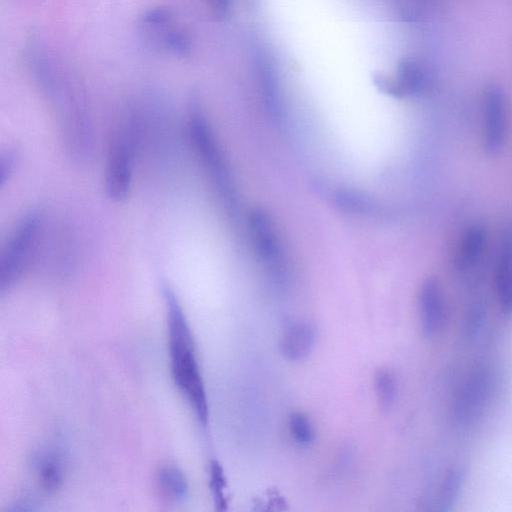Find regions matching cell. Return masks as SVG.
Masks as SVG:
<instances>
[{
  "label": "cell",
  "instance_id": "1",
  "mask_svg": "<svg viewBox=\"0 0 512 512\" xmlns=\"http://www.w3.org/2000/svg\"><path fill=\"white\" fill-rule=\"evenodd\" d=\"M30 58L34 77L57 113L66 149L77 159L85 158L92 128L83 91L38 50Z\"/></svg>",
  "mask_w": 512,
  "mask_h": 512
},
{
  "label": "cell",
  "instance_id": "2",
  "mask_svg": "<svg viewBox=\"0 0 512 512\" xmlns=\"http://www.w3.org/2000/svg\"><path fill=\"white\" fill-rule=\"evenodd\" d=\"M162 292L167 308L168 347L172 378L198 420L205 425L209 414L207 396L191 329L173 289L164 283Z\"/></svg>",
  "mask_w": 512,
  "mask_h": 512
},
{
  "label": "cell",
  "instance_id": "3",
  "mask_svg": "<svg viewBox=\"0 0 512 512\" xmlns=\"http://www.w3.org/2000/svg\"><path fill=\"white\" fill-rule=\"evenodd\" d=\"M140 136V122L134 116L124 119L113 134L104 180L106 194L111 200L122 201L130 192Z\"/></svg>",
  "mask_w": 512,
  "mask_h": 512
},
{
  "label": "cell",
  "instance_id": "4",
  "mask_svg": "<svg viewBox=\"0 0 512 512\" xmlns=\"http://www.w3.org/2000/svg\"><path fill=\"white\" fill-rule=\"evenodd\" d=\"M43 220L36 213L22 218L11 233L0 257V292L5 293L19 280L30 264L42 235Z\"/></svg>",
  "mask_w": 512,
  "mask_h": 512
},
{
  "label": "cell",
  "instance_id": "5",
  "mask_svg": "<svg viewBox=\"0 0 512 512\" xmlns=\"http://www.w3.org/2000/svg\"><path fill=\"white\" fill-rule=\"evenodd\" d=\"M192 146L221 197L229 204L234 192L230 174L215 135L199 109L193 107L188 120Z\"/></svg>",
  "mask_w": 512,
  "mask_h": 512
},
{
  "label": "cell",
  "instance_id": "6",
  "mask_svg": "<svg viewBox=\"0 0 512 512\" xmlns=\"http://www.w3.org/2000/svg\"><path fill=\"white\" fill-rule=\"evenodd\" d=\"M494 390V375L490 369H475L460 386L454 401V416L461 424L479 417Z\"/></svg>",
  "mask_w": 512,
  "mask_h": 512
},
{
  "label": "cell",
  "instance_id": "7",
  "mask_svg": "<svg viewBox=\"0 0 512 512\" xmlns=\"http://www.w3.org/2000/svg\"><path fill=\"white\" fill-rule=\"evenodd\" d=\"M174 24L173 15L164 8L147 11L140 21L142 31L153 46L177 55H187L191 48L188 35Z\"/></svg>",
  "mask_w": 512,
  "mask_h": 512
},
{
  "label": "cell",
  "instance_id": "8",
  "mask_svg": "<svg viewBox=\"0 0 512 512\" xmlns=\"http://www.w3.org/2000/svg\"><path fill=\"white\" fill-rule=\"evenodd\" d=\"M249 224L254 245L261 259L272 270L282 272L285 266L284 252L269 215L261 209L253 210Z\"/></svg>",
  "mask_w": 512,
  "mask_h": 512
},
{
  "label": "cell",
  "instance_id": "9",
  "mask_svg": "<svg viewBox=\"0 0 512 512\" xmlns=\"http://www.w3.org/2000/svg\"><path fill=\"white\" fill-rule=\"evenodd\" d=\"M420 326L426 337L439 334L445 324L446 310L442 289L434 278L426 279L418 296Z\"/></svg>",
  "mask_w": 512,
  "mask_h": 512
},
{
  "label": "cell",
  "instance_id": "10",
  "mask_svg": "<svg viewBox=\"0 0 512 512\" xmlns=\"http://www.w3.org/2000/svg\"><path fill=\"white\" fill-rule=\"evenodd\" d=\"M507 121L501 92L491 88L486 92L483 109V142L489 153H497L506 139Z\"/></svg>",
  "mask_w": 512,
  "mask_h": 512
},
{
  "label": "cell",
  "instance_id": "11",
  "mask_svg": "<svg viewBox=\"0 0 512 512\" xmlns=\"http://www.w3.org/2000/svg\"><path fill=\"white\" fill-rule=\"evenodd\" d=\"M32 467L43 491L54 493L61 488L65 475V462L59 451L45 449L38 452L33 457Z\"/></svg>",
  "mask_w": 512,
  "mask_h": 512
},
{
  "label": "cell",
  "instance_id": "12",
  "mask_svg": "<svg viewBox=\"0 0 512 512\" xmlns=\"http://www.w3.org/2000/svg\"><path fill=\"white\" fill-rule=\"evenodd\" d=\"M314 343V327L307 322H296L284 332L281 351L290 360H301L311 352Z\"/></svg>",
  "mask_w": 512,
  "mask_h": 512
},
{
  "label": "cell",
  "instance_id": "13",
  "mask_svg": "<svg viewBox=\"0 0 512 512\" xmlns=\"http://www.w3.org/2000/svg\"><path fill=\"white\" fill-rule=\"evenodd\" d=\"M486 244V230L480 225L470 226L463 234L455 257L460 270L473 267L479 260Z\"/></svg>",
  "mask_w": 512,
  "mask_h": 512
},
{
  "label": "cell",
  "instance_id": "14",
  "mask_svg": "<svg viewBox=\"0 0 512 512\" xmlns=\"http://www.w3.org/2000/svg\"><path fill=\"white\" fill-rule=\"evenodd\" d=\"M495 288L503 312H512V242L503 250L495 274Z\"/></svg>",
  "mask_w": 512,
  "mask_h": 512
},
{
  "label": "cell",
  "instance_id": "15",
  "mask_svg": "<svg viewBox=\"0 0 512 512\" xmlns=\"http://www.w3.org/2000/svg\"><path fill=\"white\" fill-rule=\"evenodd\" d=\"M157 482L162 494L173 501L184 500L189 493V484L184 473L173 465H165L157 474Z\"/></svg>",
  "mask_w": 512,
  "mask_h": 512
},
{
  "label": "cell",
  "instance_id": "16",
  "mask_svg": "<svg viewBox=\"0 0 512 512\" xmlns=\"http://www.w3.org/2000/svg\"><path fill=\"white\" fill-rule=\"evenodd\" d=\"M462 484L463 471L458 467L451 468L446 473L444 481L442 483V489L439 496L438 504L440 510H449V508L453 505L455 499L459 495Z\"/></svg>",
  "mask_w": 512,
  "mask_h": 512
},
{
  "label": "cell",
  "instance_id": "17",
  "mask_svg": "<svg viewBox=\"0 0 512 512\" xmlns=\"http://www.w3.org/2000/svg\"><path fill=\"white\" fill-rule=\"evenodd\" d=\"M257 66L268 106L271 110L276 111L279 104L273 66L264 56L259 57Z\"/></svg>",
  "mask_w": 512,
  "mask_h": 512
},
{
  "label": "cell",
  "instance_id": "18",
  "mask_svg": "<svg viewBox=\"0 0 512 512\" xmlns=\"http://www.w3.org/2000/svg\"><path fill=\"white\" fill-rule=\"evenodd\" d=\"M210 489L217 509L225 510L227 507L226 480L222 467L217 461H212L210 465Z\"/></svg>",
  "mask_w": 512,
  "mask_h": 512
},
{
  "label": "cell",
  "instance_id": "19",
  "mask_svg": "<svg viewBox=\"0 0 512 512\" xmlns=\"http://www.w3.org/2000/svg\"><path fill=\"white\" fill-rule=\"evenodd\" d=\"M289 429L292 437L301 445L313 442L315 434L310 419L302 413H293L289 419Z\"/></svg>",
  "mask_w": 512,
  "mask_h": 512
},
{
  "label": "cell",
  "instance_id": "20",
  "mask_svg": "<svg viewBox=\"0 0 512 512\" xmlns=\"http://www.w3.org/2000/svg\"><path fill=\"white\" fill-rule=\"evenodd\" d=\"M375 386L382 406L389 407L396 396V381L388 370H380L375 377Z\"/></svg>",
  "mask_w": 512,
  "mask_h": 512
},
{
  "label": "cell",
  "instance_id": "21",
  "mask_svg": "<svg viewBox=\"0 0 512 512\" xmlns=\"http://www.w3.org/2000/svg\"><path fill=\"white\" fill-rule=\"evenodd\" d=\"M485 318V308L481 303H475L470 308L466 317V333L472 337L477 333Z\"/></svg>",
  "mask_w": 512,
  "mask_h": 512
},
{
  "label": "cell",
  "instance_id": "22",
  "mask_svg": "<svg viewBox=\"0 0 512 512\" xmlns=\"http://www.w3.org/2000/svg\"><path fill=\"white\" fill-rule=\"evenodd\" d=\"M15 163L16 158L12 152L8 151L2 154L0 160V181L2 185L13 173Z\"/></svg>",
  "mask_w": 512,
  "mask_h": 512
},
{
  "label": "cell",
  "instance_id": "23",
  "mask_svg": "<svg viewBox=\"0 0 512 512\" xmlns=\"http://www.w3.org/2000/svg\"><path fill=\"white\" fill-rule=\"evenodd\" d=\"M214 14L219 18H225L230 11L231 0H208Z\"/></svg>",
  "mask_w": 512,
  "mask_h": 512
}]
</instances>
